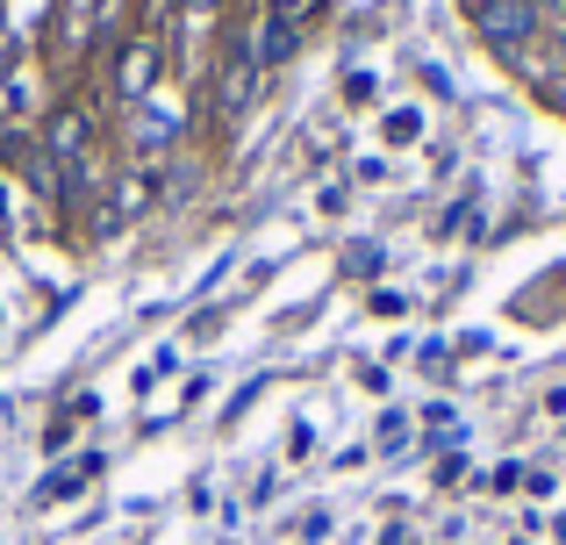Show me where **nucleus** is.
<instances>
[{
  "mask_svg": "<svg viewBox=\"0 0 566 545\" xmlns=\"http://www.w3.org/2000/svg\"><path fill=\"white\" fill-rule=\"evenodd\" d=\"M538 29V8L531 0H481V36L488 43H524Z\"/></svg>",
  "mask_w": 566,
  "mask_h": 545,
  "instance_id": "nucleus-1",
  "label": "nucleus"
},
{
  "mask_svg": "<svg viewBox=\"0 0 566 545\" xmlns=\"http://www.w3.org/2000/svg\"><path fill=\"white\" fill-rule=\"evenodd\" d=\"M287 51H294V22H265V36H259V65H287Z\"/></svg>",
  "mask_w": 566,
  "mask_h": 545,
  "instance_id": "nucleus-2",
  "label": "nucleus"
},
{
  "mask_svg": "<svg viewBox=\"0 0 566 545\" xmlns=\"http://www.w3.org/2000/svg\"><path fill=\"white\" fill-rule=\"evenodd\" d=\"M51 144L80 158V151H86V123H80V115H57V123H51Z\"/></svg>",
  "mask_w": 566,
  "mask_h": 545,
  "instance_id": "nucleus-3",
  "label": "nucleus"
},
{
  "mask_svg": "<svg viewBox=\"0 0 566 545\" xmlns=\"http://www.w3.org/2000/svg\"><path fill=\"white\" fill-rule=\"evenodd\" d=\"M166 137H172V123H166L158 108H144V115H137V144H144V151H158Z\"/></svg>",
  "mask_w": 566,
  "mask_h": 545,
  "instance_id": "nucleus-4",
  "label": "nucleus"
},
{
  "mask_svg": "<svg viewBox=\"0 0 566 545\" xmlns=\"http://www.w3.org/2000/svg\"><path fill=\"white\" fill-rule=\"evenodd\" d=\"M308 8H316V0H273V14H280V22H302Z\"/></svg>",
  "mask_w": 566,
  "mask_h": 545,
  "instance_id": "nucleus-5",
  "label": "nucleus"
},
{
  "mask_svg": "<svg viewBox=\"0 0 566 545\" xmlns=\"http://www.w3.org/2000/svg\"><path fill=\"white\" fill-rule=\"evenodd\" d=\"M187 8H216V0H187Z\"/></svg>",
  "mask_w": 566,
  "mask_h": 545,
  "instance_id": "nucleus-6",
  "label": "nucleus"
}]
</instances>
